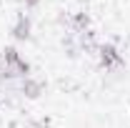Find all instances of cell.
I'll list each match as a JSON object with an SVG mask.
<instances>
[{"mask_svg": "<svg viewBox=\"0 0 130 128\" xmlns=\"http://www.w3.org/2000/svg\"><path fill=\"white\" fill-rule=\"evenodd\" d=\"M0 58L5 60L8 65V70H10V75L15 80H23V78H30V63L18 53L15 45H5V48L0 50Z\"/></svg>", "mask_w": 130, "mask_h": 128, "instance_id": "6da1fadb", "label": "cell"}, {"mask_svg": "<svg viewBox=\"0 0 130 128\" xmlns=\"http://www.w3.org/2000/svg\"><path fill=\"white\" fill-rule=\"evenodd\" d=\"M98 58H100V68H105V70L125 68V58H123V55L118 53V48L110 45V43H105V45L98 48Z\"/></svg>", "mask_w": 130, "mask_h": 128, "instance_id": "7a4b0ae2", "label": "cell"}, {"mask_svg": "<svg viewBox=\"0 0 130 128\" xmlns=\"http://www.w3.org/2000/svg\"><path fill=\"white\" fill-rule=\"evenodd\" d=\"M20 93L28 98V100H35V98H40L43 93H45V83L38 78H23L20 80Z\"/></svg>", "mask_w": 130, "mask_h": 128, "instance_id": "3957f363", "label": "cell"}, {"mask_svg": "<svg viewBox=\"0 0 130 128\" xmlns=\"http://www.w3.org/2000/svg\"><path fill=\"white\" fill-rule=\"evenodd\" d=\"M13 38L15 40H28L30 38V15L28 13H20L13 25Z\"/></svg>", "mask_w": 130, "mask_h": 128, "instance_id": "277c9868", "label": "cell"}, {"mask_svg": "<svg viewBox=\"0 0 130 128\" xmlns=\"http://www.w3.org/2000/svg\"><path fill=\"white\" fill-rule=\"evenodd\" d=\"M73 28L78 33H88L90 30V18H88V13H75V18H73Z\"/></svg>", "mask_w": 130, "mask_h": 128, "instance_id": "5b68a950", "label": "cell"}, {"mask_svg": "<svg viewBox=\"0 0 130 128\" xmlns=\"http://www.w3.org/2000/svg\"><path fill=\"white\" fill-rule=\"evenodd\" d=\"M23 128H50V123L48 121H28Z\"/></svg>", "mask_w": 130, "mask_h": 128, "instance_id": "8992f818", "label": "cell"}, {"mask_svg": "<svg viewBox=\"0 0 130 128\" xmlns=\"http://www.w3.org/2000/svg\"><path fill=\"white\" fill-rule=\"evenodd\" d=\"M40 5V0H25V8H38Z\"/></svg>", "mask_w": 130, "mask_h": 128, "instance_id": "52a82bcc", "label": "cell"}]
</instances>
